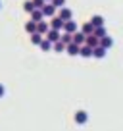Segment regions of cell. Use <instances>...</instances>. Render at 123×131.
<instances>
[{"label": "cell", "mask_w": 123, "mask_h": 131, "mask_svg": "<svg viewBox=\"0 0 123 131\" xmlns=\"http://www.w3.org/2000/svg\"><path fill=\"white\" fill-rule=\"evenodd\" d=\"M46 41H50L52 45L60 42L61 41V31H54V29H50V31L46 33Z\"/></svg>", "instance_id": "1"}, {"label": "cell", "mask_w": 123, "mask_h": 131, "mask_svg": "<svg viewBox=\"0 0 123 131\" xmlns=\"http://www.w3.org/2000/svg\"><path fill=\"white\" fill-rule=\"evenodd\" d=\"M64 25H66V21L60 19V17H52V19H50V29H54V31H61Z\"/></svg>", "instance_id": "2"}, {"label": "cell", "mask_w": 123, "mask_h": 131, "mask_svg": "<svg viewBox=\"0 0 123 131\" xmlns=\"http://www.w3.org/2000/svg\"><path fill=\"white\" fill-rule=\"evenodd\" d=\"M77 31H79V27H77V23H75L73 19H71V21H66V25H64V33H69V35H75Z\"/></svg>", "instance_id": "3"}, {"label": "cell", "mask_w": 123, "mask_h": 131, "mask_svg": "<svg viewBox=\"0 0 123 131\" xmlns=\"http://www.w3.org/2000/svg\"><path fill=\"white\" fill-rule=\"evenodd\" d=\"M50 31V23L48 21H41V23H37V33L39 35H42V37H46V33Z\"/></svg>", "instance_id": "4"}, {"label": "cell", "mask_w": 123, "mask_h": 131, "mask_svg": "<svg viewBox=\"0 0 123 131\" xmlns=\"http://www.w3.org/2000/svg\"><path fill=\"white\" fill-rule=\"evenodd\" d=\"M81 33L85 35V37H90V35H94V25L90 23V21L83 23V27H81Z\"/></svg>", "instance_id": "5"}, {"label": "cell", "mask_w": 123, "mask_h": 131, "mask_svg": "<svg viewBox=\"0 0 123 131\" xmlns=\"http://www.w3.org/2000/svg\"><path fill=\"white\" fill-rule=\"evenodd\" d=\"M75 122H77L79 125H83V123H87V122H89V114H87L85 110H79L77 114H75Z\"/></svg>", "instance_id": "6"}, {"label": "cell", "mask_w": 123, "mask_h": 131, "mask_svg": "<svg viewBox=\"0 0 123 131\" xmlns=\"http://www.w3.org/2000/svg\"><path fill=\"white\" fill-rule=\"evenodd\" d=\"M58 17H60V19H64V21H71L73 14H71V10H69V8H61V10H60V14H58Z\"/></svg>", "instance_id": "7"}, {"label": "cell", "mask_w": 123, "mask_h": 131, "mask_svg": "<svg viewBox=\"0 0 123 131\" xmlns=\"http://www.w3.org/2000/svg\"><path fill=\"white\" fill-rule=\"evenodd\" d=\"M85 42H87V37L83 35L81 31H77V33L73 35V45H77V46H83Z\"/></svg>", "instance_id": "8"}, {"label": "cell", "mask_w": 123, "mask_h": 131, "mask_svg": "<svg viewBox=\"0 0 123 131\" xmlns=\"http://www.w3.org/2000/svg\"><path fill=\"white\" fill-rule=\"evenodd\" d=\"M79 56H83V58H90V56H94V50L90 48V46L83 45V46H81V50H79Z\"/></svg>", "instance_id": "9"}, {"label": "cell", "mask_w": 123, "mask_h": 131, "mask_svg": "<svg viewBox=\"0 0 123 131\" xmlns=\"http://www.w3.org/2000/svg\"><path fill=\"white\" fill-rule=\"evenodd\" d=\"M42 14H44V17H56V8L52 4H46L42 8Z\"/></svg>", "instance_id": "10"}, {"label": "cell", "mask_w": 123, "mask_h": 131, "mask_svg": "<svg viewBox=\"0 0 123 131\" xmlns=\"http://www.w3.org/2000/svg\"><path fill=\"white\" fill-rule=\"evenodd\" d=\"M87 46H90V48L94 50L96 46H100V39H96L94 35H90V37H87V42H85Z\"/></svg>", "instance_id": "11"}, {"label": "cell", "mask_w": 123, "mask_h": 131, "mask_svg": "<svg viewBox=\"0 0 123 131\" xmlns=\"http://www.w3.org/2000/svg\"><path fill=\"white\" fill-rule=\"evenodd\" d=\"M79 50H81V46L73 45V42H71V45H67V46H66V52L69 54V56H79Z\"/></svg>", "instance_id": "12"}, {"label": "cell", "mask_w": 123, "mask_h": 131, "mask_svg": "<svg viewBox=\"0 0 123 131\" xmlns=\"http://www.w3.org/2000/svg\"><path fill=\"white\" fill-rule=\"evenodd\" d=\"M42 17H44V14H42V10H35L33 14H31V21H35V23H41Z\"/></svg>", "instance_id": "13"}, {"label": "cell", "mask_w": 123, "mask_h": 131, "mask_svg": "<svg viewBox=\"0 0 123 131\" xmlns=\"http://www.w3.org/2000/svg\"><path fill=\"white\" fill-rule=\"evenodd\" d=\"M90 23L94 25V29H96V27H104V17H102V16H92Z\"/></svg>", "instance_id": "14"}, {"label": "cell", "mask_w": 123, "mask_h": 131, "mask_svg": "<svg viewBox=\"0 0 123 131\" xmlns=\"http://www.w3.org/2000/svg\"><path fill=\"white\" fill-rule=\"evenodd\" d=\"M112 45H114V41H112V37H108V35H106L104 39H100V46H102V48H106V50H108Z\"/></svg>", "instance_id": "15"}, {"label": "cell", "mask_w": 123, "mask_h": 131, "mask_svg": "<svg viewBox=\"0 0 123 131\" xmlns=\"http://www.w3.org/2000/svg\"><path fill=\"white\" fill-rule=\"evenodd\" d=\"M25 31L35 35V33H37V23H35V21H27V23H25Z\"/></svg>", "instance_id": "16"}, {"label": "cell", "mask_w": 123, "mask_h": 131, "mask_svg": "<svg viewBox=\"0 0 123 131\" xmlns=\"http://www.w3.org/2000/svg\"><path fill=\"white\" fill-rule=\"evenodd\" d=\"M23 10L27 14H33L35 12V6H33V0H27V2H23Z\"/></svg>", "instance_id": "17"}, {"label": "cell", "mask_w": 123, "mask_h": 131, "mask_svg": "<svg viewBox=\"0 0 123 131\" xmlns=\"http://www.w3.org/2000/svg\"><path fill=\"white\" fill-rule=\"evenodd\" d=\"M44 41V37H42V35H39V33H35V35H31V42H33V45H39L41 46V42Z\"/></svg>", "instance_id": "18"}, {"label": "cell", "mask_w": 123, "mask_h": 131, "mask_svg": "<svg viewBox=\"0 0 123 131\" xmlns=\"http://www.w3.org/2000/svg\"><path fill=\"white\" fill-rule=\"evenodd\" d=\"M94 37L96 39H104L106 37V27H96L94 29Z\"/></svg>", "instance_id": "19"}, {"label": "cell", "mask_w": 123, "mask_h": 131, "mask_svg": "<svg viewBox=\"0 0 123 131\" xmlns=\"http://www.w3.org/2000/svg\"><path fill=\"white\" fill-rule=\"evenodd\" d=\"M61 42H64V45H71V42H73V35H69V33H64V35H61Z\"/></svg>", "instance_id": "20"}, {"label": "cell", "mask_w": 123, "mask_h": 131, "mask_svg": "<svg viewBox=\"0 0 123 131\" xmlns=\"http://www.w3.org/2000/svg\"><path fill=\"white\" fill-rule=\"evenodd\" d=\"M41 48L44 50V52H50V50L54 48V45H52V42H50V41H46V39H44V41L41 42Z\"/></svg>", "instance_id": "21"}, {"label": "cell", "mask_w": 123, "mask_h": 131, "mask_svg": "<svg viewBox=\"0 0 123 131\" xmlns=\"http://www.w3.org/2000/svg\"><path fill=\"white\" fill-rule=\"evenodd\" d=\"M104 56H106V48L96 46V48H94V58H104Z\"/></svg>", "instance_id": "22"}, {"label": "cell", "mask_w": 123, "mask_h": 131, "mask_svg": "<svg viewBox=\"0 0 123 131\" xmlns=\"http://www.w3.org/2000/svg\"><path fill=\"white\" fill-rule=\"evenodd\" d=\"M52 50H54V52H64V50H66V45L60 41V42H56V45H54V48H52Z\"/></svg>", "instance_id": "23"}, {"label": "cell", "mask_w": 123, "mask_h": 131, "mask_svg": "<svg viewBox=\"0 0 123 131\" xmlns=\"http://www.w3.org/2000/svg\"><path fill=\"white\" fill-rule=\"evenodd\" d=\"M33 6H35V10H42L46 6V2L44 0H33Z\"/></svg>", "instance_id": "24"}, {"label": "cell", "mask_w": 123, "mask_h": 131, "mask_svg": "<svg viewBox=\"0 0 123 131\" xmlns=\"http://www.w3.org/2000/svg\"><path fill=\"white\" fill-rule=\"evenodd\" d=\"M52 6L54 8H64V6H66V0H52Z\"/></svg>", "instance_id": "25"}, {"label": "cell", "mask_w": 123, "mask_h": 131, "mask_svg": "<svg viewBox=\"0 0 123 131\" xmlns=\"http://www.w3.org/2000/svg\"><path fill=\"white\" fill-rule=\"evenodd\" d=\"M4 93H6V89H4V85H2V83H0V98L4 96Z\"/></svg>", "instance_id": "26"}, {"label": "cell", "mask_w": 123, "mask_h": 131, "mask_svg": "<svg viewBox=\"0 0 123 131\" xmlns=\"http://www.w3.org/2000/svg\"><path fill=\"white\" fill-rule=\"evenodd\" d=\"M44 2H50V4H52V0H44Z\"/></svg>", "instance_id": "27"}, {"label": "cell", "mask_w": 123, "mask_h": 131, "mask_svg": "<svg viewBox=\"0 0 123 131\" xmlns=\"http://www.w3.org/2000/svg\"><path fill=\"white\" fill-rule=\"evenodd\" d=\"M0 8H2V6H0Z\"/></svg>", "instance_id": "28"}]
</instances>
